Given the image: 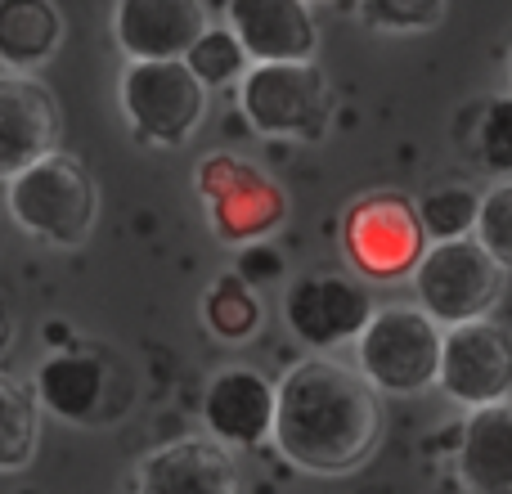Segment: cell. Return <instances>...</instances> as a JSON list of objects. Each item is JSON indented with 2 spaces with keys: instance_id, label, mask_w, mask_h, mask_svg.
I'll return each instance as SVG.
<instances>
[{
  "instance_id": "4fadbf2b",
  "label": "cell",
  "mask_w": 512,
  "mask_h": 494,
  "mask_svg": "<svg viewBox=\"0 0 512 494\" xmlns=\"http://www.w3.org/2000/svg\"><path fill=\"white\" fill-rule=\"evenodd\" d=\"M225 18L248 63H315L319 27L306 0H230Z\"/></svg>"
},
{
  "instance_id": "44dd1931",
  "label": "cell",
  "mask_w": 512,
  "mask_h": 494,
  "mask_svg": "<svg viewBox=\"0 0 512 494\" xmlns=\"http://www.w3.org/2000/svg\"><path fill=\"white\" fill-rule=\"evenodd\" d=\"M477 207H481L477 189L441 185V189H427L414 203V212H418V225H423L427 243H454V239H472V230H477Z\"/></svg>"
},
{
  "instance_id": "f1b7e54d",
  "label": "cell",
  "mask_w": 512,
  "mask_h": 494,
  "mask_svg": "<svg viewBox=\"0 0 512 494\" xmlns=\"http://www.w3.org/2000/svg\"><path fill=\"white\" fill-rule=\"evenodd\" d=\"M306 5H310V0H306Z\"/></svg>"
},
{
  "instance_id": "603a6c76",
  "label": "cell",
  "mask_w": 512,
  "mask_h": 494,
  "mask_svg": "<svg viewBox=\"0 0 512 494\" xmlns=\"http://www.w3.org/2000/svg\"><path fill=\"white\" fill-rule=\"evenodd\" d=\"M472 239L486 247V256L499 265V270H512V176L481 194Z\"/></svg>"
},
{
  "instance_id": "9a60e30c",
  "label": "cell",
  "mask_w": 512,
  "mask_h": 494,
  "mask_svg": "<svg viewBox=\"0 0 512 494\" xmlns=\"http://www.w3.org/2000/svg\"><path fill=\"white\" fill-rule=\"evenodd\" d=\"M135 494H239V468L212 436H180L140 459Z\"/></svg>"
},
{
  "instance_id": "cb8c5ba5",
  "label": "cell",
  "mask_w": 512,
  "mask_h": 494,
  "mask_svg": "<svg viewBox=\"0 0 512 494\" xmlns=\"http://www.w3.org/2000/svg\"><path fill=\"white\" fill-rule=\"evenodd\" d=\"M364 23L391 36H414L432 32L445 18V0H360Z\"/></svg>"
},
{
  "instance_id": "5b68a950",
  "label": "cell",
  "mask_w": 512,
  "mask_h": 494,
  "mask_svg": "<svg viewBox=\"0 0 512 494\" xmlns=\"http://www.w3.org/2000/svg\"><path fill=\"white\" fill-rule=\"evenodd\" d=\"M409 283H414V306L436 328H459L472 319H490L504 292V270L490 261L477 239H454L427 243Z\"/></svg>"
},
{
  "instance_id": "7402d4cb",
  "label": "cell",
  "mask_w": 512,
  "mask_h": 494,
  "mask_svg": "<svg viewBox=\"0 0 512 494\" xmlns=\"http://www.w3.org/2000/svg\"><path fill=\"white\" fill-rule=\"evenodd\" d=\"M185 68L198 77L203 90H221V86H234V81L248 77V54L243 45L234 41L230 27H207L203 36L194 41V50L185 54Z\"/></svg>"
},
{
  "instance_id": "ac0fdd59",
  "label": "cell",
  "mask_w": 512,
  "mask_h": 494,
  "mask_svg": "<svg viewBox=\"0 0 512 494\" xmlns=\"http://www.w3.org/2000/svg\"><path fill=\"white\" fill-rule=\"evenodd\" d=\"M63 14L54 0H0V72L36 77L59 54Z\"/></svg>"
},
{
  "instance_id": "7c38bea8",
  "label": "cell",
  "mask_w": 512,
  "mask_h": 494,
  "mask_svg": "<svg viewBox=\"0 0 512 494\" xmlns=\"http://www.w3.org/2000/svg\"><path fill=\"white\" fill-rule=\"evenodd\" d=\"M212 27L203 0H117L113 41L126 63H185L194 41Z\"/></svg>"
},
{
  "instance_id": "9c48e42d",
  "label": "cell",
  "mask_w": 512,
  "mask_h": 494,
  "mask_svg": "<svg viewBox=\"0 0 512 494\" xmlns=\"http://www.w3.org/2000/svg\"><path fill=\"white\" fill-rule=\"evenodd\" d=\"M436 387L468 414L512 400V333L495 319L445 328Z\"/></svg>"
},
{
  "instance_id": "d6986e66",
  "label": "cell",
  "mask_w": 512,
  "mask_h": 494,
  "mask_svg": "<svg viewBox=\"0 0 512 494\" xmlns=\"http://www.w3.org/2000/svg\"><path fill=\"white\" fill-rule=\"evenodd\" d=\"M41 445V405L27 382L0 373V472H23Z\"/></svg>"
},
{
  "instance_id": "30bf717a",
  "label": "cell",
  "mask_w": 512,
  "mask_h": 494,
  "mask_svg": "<svg viewBox=\"0 0 512 494\" xmlns=\"http://www.w3.org/2000/svg\"><path fill=\"white\" fill-rule=\"evenodd\" d=\"M373 297L360 279L342 270L328 274H301L283 297V319H288L292 337L306 342L315 355H328L337 346L355 342L364 324L373 319Z\"/></svg>"
},
{
  "instance_id": "277c9868",
  "label": "cell",
  "mask_w": 512,
  "mask_h": 494,
  "mask_svg": "<svg viewBox=\"0 0 512 494\" xmlns=\"http://www.w3.org/2000/svg\"><path fill=\"white\" fill-rule=\"evenodd\" d=\"M239 108L256 135L319 140L333 122V86L319 63H252L239 81Z\"/></svg>"
},
{
  "instance_id": "3957f363",
  "label": "cell",
  "mask_w": 512,
  "mask_h": 494,
  "mask_svg": "<svg viewBox=\"0 0 512 494\" xmlns=\"http://www.w3.org/2000/svg\"><path fill=\"white\" fill-rule=\"evenodd\" d=\"M441 342L418 306H378L355 337V369L378 396H423L441 373Z\"/></svg>"
},
{
  "instance_id": "d4e9b609",
  "label": "cell",
  "mask_w": 512,
  "mask_h": 494,
  "mask_svg": "<svg viewBox=\"0 0 512 494\" xmlns=\"http://www.w3.org/2000/svg\"><path fill=\"white\" fill-rule=\"evenodd\" d=\"M477 158L495 176H512V95L486 99L477 117Z\"/></svg>"
},
{
  "instance_id": "8992f818",
  "label": "cell",
  "mask_w": 512,
  "mask_h": 494,
  "mask_svg": "<svg viewBox=\"0 0 512 494\" xmlns=\"http://www.w3.org/2000/svg\"><path fill=\"white\" fill-rule=\"evenodd\" d=\"M117 104L135 144L180 149L203 126L207 90L185 63H126L117 81Z\"/></svg>"
},
{
  "instance_id": "7a4b0ae2",
  "label": "cell",
  "mask_w": 512,
  "mask_h": 494,
  "mask_svg": "<svg viewBox=\"0 0 512 494\" xmlns=\"http://www.w3.org/2000/svg\"><path fill=\"white\" fill-rule=\"evenodd\" d=\"M5 207L14 225L50 247H81L99 221V189L86 162L72 153H50L9 180Z\"/></svg>"
},
{
  "instance_id": "52a82bcc",
  "label": "cell",
  "mask_w": 512,
  "mask_h": 494,
  "mask_svg": "<svg viewBox=\"0 0 512 494\" xmlns=\"http://www.w3.org/2000/svg\"><path fill=\"white\" fill-rule=\"evenodd\" d=\"M194 189L207 207L212 234L230 247H252L288 221V198L261 167L239 153H212L198 162Z\"/></svg>"
},
{
  "instance_id": "83f0119b",
  "label": "cell",
  "mask_w": 512,
  "mask_h": 494,
  "mask_svg": "<svg viewBox=\"0 0 512 494\" xmlns=\"http://www.w3.org/2000/svg\"><path fill=\"white\" fill-rule=\"evenodd\" d=\"M508 81H512V54H508Z\"/></svg>"
},
{
  "instance_id": "8fae6325",
  "label": "cell",
  "mask_w": 512,
  "mask_h": 494,
  "mask_svg": "<svg viewBox=\"0 0 512 494\" xmlns=\"http://www.w3.org/2000/svg\"><path fill=\"white\" fill-rule=\"evenodd\" d=\"M63 113L45 81L23 72H0V180L23 176L27 167L59 153Z\"/></svg>"
},
{
  "instance_id": "ba28073f",
  "label": "cell",
  "mask_w": 512,
  "mask_h": 494,
  "mask_svg": "<svg viewBox=\"0 0 512 494\" xmlns=\"http://www.w3.org/2000/svg\"><path fill=\"white\" fill-rule=\"evenodd\" d=\"M342 247L346 261L364 274V279H405L414 274V265L427 252V234L418 225V212L409 198L378 189V194H364L360 203H351L342 221Z\"/></svg>"
},
{
  "instance_id": "5bb4252c",
  "label": "cell",
  "mask_w": 512,
  "mask_h": 494,
  "mask_svg": "<svg viewBox=\"0 0 512 494\" xmlns=\"http://www.w3.org/2000/svg\"><path fill=\"white\" fill-rule=\"evenodd\" d=\"M207 436L225 450H252L274 432V382L252 364H230L203 391Z\"/></svg>"
},
{
  "instance_id": "e0dca14e",
  "label": "cell",
  "mask_w": 512,
  "mask_h": 494,
  "mask_svg": "<svg viewBox=\"0 0 512 494\" xmlns=\"http://www.w3.org/2000/svg\"><path fill=\"white\" fill-rule=\"evenodd\" d=\"M459 481L468 494H512V400L468 414L459 441Z\"/></svg>"
},
{
  "instance_id": "6da1fadb",
  "label": "cell",
  "mask_w": 512,
  "mask_h": 494,
  "mask_svg": "<svg viewBox=\"0 0 512 494\" xmlns=\"http://www.w3.org/2000/svg\"><path fill=\"white\" fill-rule=\"evenodd\" d=\"M270 441L310 477H346L382 441V396L333 355H306L274 382Z\"/></svg>"
},
{
  "instance_id": "2e32d148",
  "label": "cell",
  "mask_w": 512,
  "mask_h": 494,
  "mask_svg": "<svg viewBox=\"0 0 512 494\" xmlns=\"http://www.w3.org/2000/svg\"><path fill=\"white\" fill-rule=\"evenodd\" d=\"M108 387H113V369L104 355L95 351H59L36 369V405L45 414L63 418V423L95 427L108 418Z\"/></svg>"
},
{
  "instance_id": "484cf974",
  "label": "cell",
  "mask_w": 512,
  "mask_h": 494,
  "mask_svg": "<svg viewBox=\"0 0 512 494\" xmlns=\"http://www.w3.org/2000/svg\"><path fill=\"white\" fill-rule=\"evenodd\" d=\"M279 270H283V256L274 252V247H265V243H252L248 252H243V265L234 274H239V279H248L252 288H256L261 279H274Z\"/></svg>"
},
{
  "instance_id": "ffe728a7",
  "label": "cell",
  "mask_w": 512,
  "mask_h": 494,
  "mask_svg": "<svg viewBox=\"0 0 512 494\" xmlns=\"http://www.w3.org/2000/svg\"><path fill=\"white\" fill-rule=\"evenodd\" d=\"M265 310H261V297L248 279L239 274H221L212 288L203 292V324L212 328L221 342H248L261 328Z\"/></svg>"
},
{
  "instance_id": "4316f807",
  "label": "cell",
  "mask_w": 512,
  "mask_h": 494,
  "mask_svg": "<svg viewBox=\"0 0 512 494\" xmlns=\"http://www.w3.org/2000/svg\"><path fill=\"white\" fill-rule=\"evenodd\" d=\"M9 342H14V315H9L5 292H0V355L9 351Z\"/></svg>"
}]
</instances>
